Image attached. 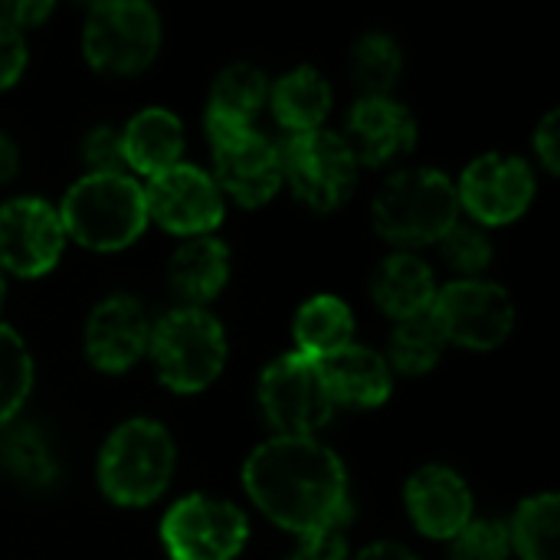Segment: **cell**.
Masks as SVG:
<instances>
[{
	"label": "cell",
	"instance_id": "obj_1",
	"mask_svg": "<svg viewBox=\"0 0 560 560\" xmlns=\"http://www.w3.org/2000/svg\"><path fill=\"white\" fill-rule=\"evenodd\" d=\"M243 486L266 518L299 538L341 532L351 518L345 463L315 436H272L256 446Z\"/></svg>",
	"mask_w": 560,
	"mask_h": 560
},
{
	"label": "cell",
	"instance_id": "obj_2",
	"mask_svg": "<svg viewBox=\"0 0 560 560\" xmlns=\"http://www.w3.org/2000/svg\"><path fill=\"white\" fill-rule=\"evenodd\" d=\"M59 220L79 246L98 253L125 249L148 226L144 187L131 174H85L62 197Z\"/></svg>",
	"mask_w": 560,
	"mask_h": 560
},
{
	"label": "cell",
	"instance_id": "obj_3",
	"mask_svg": "<svg viewBox=\"0 0 560 560\" xmlns=\"http://www.w3.org/2000/svg\"><path fill=\"white\" fill-rule=\"evenodd\" d=\"M174 440L154 420H128L98 453V486L108 502L141 509L158 502L174 476Z\"/></svg>",
	"mask_w": 560,
	"mask_h": 560
},
{
	"label": "cell",
	"instance_id": "obj_4",
	"mask_svg": "<svg viewBox=\"0 0 560 560\" xmlns=\"http://www.w3.org/2000/svg\"><path fill=\"white\" fill-rule=\"evenodd\" d=\"M456 220V184L433 167L397 171L374 197V226L400 249L440 243Z\"/></svg>",
	"mask_w": 560,
	"mask_h": 560
},
{
	"label": "cell",
	"instance_id": "obj_5",
	"mask_svg": "<svg viewBox=\"0 0 560 560\" xmlns=\"http://www.w3.org/2000/svg\"><path fill=\"white\" fill-rule=\"evenodd\" d=\"M148 354L164 387L200 394L226 364V331L207 308H174L151 325Z\"/></svg>",
	"mask_w": 560,
	"mask_h": 560
},
{
	"label": "cell",
	"instance_id": "obj_6",
	"mask_svg": "<svg viewBox=\"0 0 560 560\" xmlns=\"http://www.w3.org/2000/svg\"><path fill=\"white\" fill-rule=\"evenodd\" d=\"M161 49V16L144 0H105L89 10L82 52L105 75H135Z\"/></svg>",
	"mask_w": 560,
	"mask_h": 560
},
{
	"label": "cell",
	"instance_id": "obj_7",
	"mask_svg": "<svg viewBox=\"0 0 560 560\" xmlns=\"http://www.w3.org/2000/svg\"><path fill=\"white\" fill-rule=\"evenodd\" d=\"M279 158L282 184H289L295 197L312 210H338L358 184V161L348 141L335 131L315 128L285 135Z\"/></svg>",
	"mask_w": 560,
	"mask_h": 560
},
{
	"label": "cell",
	"instance_id": "obj_8",
	"mask_svg": "<svg viewBox=\"0 0 560 560\" xmlns=\"http://www.w3.org/2000/svg\"><path fill=\"white\" fill-rule=\"evenodd\" d=\"M440 325L446 345H459L469 351L502 348L515 328V302L512 295L489 279H459L436 292L430 308Z\"/></svg>",
	"mask_w": 560,
	"mask_h": 560
},
{
	"label": "cell",
	"instance_id": "obj_9",
	"mask_svg": "<svg viewBox=\"0 0 560 560\" xmlns=\"http://www.w3.org/2000/svg\"><path fill=\"white\" fill-rule=\"evenodd\" d=\"M259 407L279 436H315L335 413L318 364L299 351L276 358L262 371Z\"/></svg>",
	"mask_w": 560,
	"mask_h": 560
},
{
	"label": "cell",
	"instance_id": "obj_10",
	"mask_svg": "<svg viewBox=\"0 0 560 560\" xmlns=\"http://www.w3.org/2000/svg\"><path fill=\"white\" fill-rule=\"evenodd\" d=\"M171 560H233L249 541L246 515L223 499L187 495L161 522Z\"/></svg>",
	"mask_w": 560,
	"mask_h": 560
},
{
	"label": "cell",
	"instance_id": "obj_11",
	"mask_svg": "<svg viewBox=\"0 0 560 560\" xmlns=\"http://www.w3.org/2000/svg\"><path fill=\"white\" fill-rule=\"evenodd\" d=\"M144 203L148 220L187 240L210 236L223 223V194L217 180L194 164H177L151 177L144 187Z\"/></svg>",
	"mask_w": 560,
	"mask_h": 560
},
{
	"label": "cell",
	"instance_id": "obj_12",
	"mask_svg": "<svg viewBox=\"0 0 560 560\" xmlns=\"http://www.w3.org/2000/svg\"><path fill=\"white\" fill-rule=\"evenodd\" d=\"M66 246L59 210L36 197H16L0 207V272L20 279L46 276Z\"/></svg>",
	"mask_w": 560,
	"mask_h": 560
},
{
	"label": "cell",
	"instance_id": "obj_13",
	"mask_svg": "<svg viewBox=\"0 0 560 560\" xmlns=\"http://www.w3.org/2000/svg\"><path fill=\"white\" fill-rule=\"evenodd\" d=\"M459 210H469L482 226H505L518 220L535 197V174L515 154L476 158L456 184Z\"/></svg>",
	"mask_w": 560,
	"mask_h": 560
},
{
	"label": "cell",
	"instance_id": "obj_14",
	"mask_svg": "<svg viewBox=\"0 0 560 560\" xmlns=\"http://www.w3.org/2000/svg\"><path fill=\"white\" fill-rule=\"evenodd\" d=\"M213 148V180L243 207L269 203L282 187V158L256 128L249 131H220L210 135Z\"/></svg>",
	"mask_w": 560,
	"mask_h": 560
},
{
	"label": "cell",
	"instance_id": "obj_15",
	"mask_svg": "<svg viewBox=\"0 0 560 560\" xmlns=\"http://www.w3.org/2000/svg\"><path fill=\"white\" fill-rule=\"evenodd\" d=\"M151 322L138 299L112 295L85 322V354L105 374H125L148 354Z\"/></svg>",
	"mask_w": 560,
	"mask_h": 560
},
{
	"label": "cell",
	"instance_id": "obj_16",
	"mask_svg": "<svg viewBox=\"0 0 560 560\" xmlns=\"http://www.w3.org/2000/svg\"><path fill=\"white\" fill-rule=\"evenodd\" d=\"M407 512L420 535L453 541L472 522V492L450 466H423L407 482Z\"/></svg>",
	"mask_w": 560,
	"mask_h": 560
},
{
	"label": "cell",
	"instance_id": "obj_17",
	"mask_svg": "<svg viewBox=\"0 0 560 560\" xmlns=\"http://www.w3.org/2000/svg\"><path fill=\"white\" fill-rule=\"evenodd\" d=\"M358 164L384 167L417 148V118L397 98H358L341 135Z\"/></svg>",
	"mask_w": 560,
	"mask_h": 560
},
{
	"label": "cell",
	"instance_id": "obj_18",
	"mask_svg": "<svg viewBox=\"0 0 560 560\" xmlns=\"http://www.w3.org/2000/svg\"><path fill=\"white\" fill-rule=\"evenodd\" d=\"M325 390L335 407H354V410H374L381 407L394 390V371L384 354L348 345L338 354L318 361Z\"/></svg>",
	"mask_w": 560,
	"mask_h": 560
},
{
	"label": "cell",
	"instance_id": "obj_19",
	"mask_svg": "<svg viewBox=\"0 0 560 560\" xmlns=\"http://www.w3.org/2000/svg\"><path fill=\"white\" fill-rule=\"evenodd\" d=\"M230 279V249L217 236H190L180 243L167 266V282L180 308H203Z\"/></svg>",
	"mask_w": 560,
	"mask_h": 560
},
{
	"label": "cell",
	"instance_id": "obj_20",
	"mask_svg": "<svg viewBox=\"0 0 560 560\" xmlns=\"http://www.w3.org/2000/svg\"><path fill=\"white\" fill-rule=\"evenodd\" d=\"M269 98V82L266 72L249 66V62H233L226 66L207 98V135L220 131H249L253 121L259 118L262 105Z\"/></svg>",
	"mask_w": 560,
	"mask_h": 560
},
{
	"label": "cell",
	"instance_id": "obj_21",
	"mask_svg": "<svg viewBox=\"0 0 560 560\" xmlns=\"http://www.w3.org/2000/svg\"><path fill=\"white\" fill-rule=\"evenodd\" d=\"M121 151L131 171L158 177L180 164L184 125L167 108H144L121 128Z\"/></svg>",
	"mask_w": 560,
	"mask_h": 560
},
{
	"label": "cell",
	"instance_id": "obj_22",
	"mask_svg": "<svg viewBox=\"0 0 560 560\" xmlns=\"http://www.w3.org/2000/svg\"><path fill=\"white\" fill-rule=\"evenodd\" d=\"M436 292L433 269L413 253H394L374 276V299L397 322L427 315L436 302Z\"/></svg>",
	"mask_w": 560,
	"mask_h": 560
},
{
	"label": "cell",
	"instance_id": "obj_23",
	"mask_svg": "<svg viewBox=\"0 0 560 560\" xmlns=\"http://www.w3.org/2000/svg\"><path fill=\"white\" fill-rule=\"evenodd\" d=\"M272 112H276V121L289 135L322 128L328 112H331V85H328V79L312 66H299V69L285 72L272 85Z\"/></svg>",
	"mask_w": 560,
	"mask_h": 560
},
{
	"label": "cell",
	"instance_id": "obj_24",
	"mask_svg": "<svg viewBox=\"0 0 560 560\" xmlns=\"http://www.w3.org/2000/svg\"><path fill=\"white\" fill-rule=\"evenodd\" d=\"M295 351L308 361H325L354 345V312L338 295H315L295 315Z\"/></svg>",
	"mask_w": 560,
	"mask_h": 560
},
{
	"label": "cell",
	"instance_id": "obj_25",
	"mask_svg": "<svg viewBox=\"0 0 560 560\" xmlns=\"http://www.w3.org/2000/svg\"><path fill=\"white\" fill-rule=\"evenodd\" d=\"M558 532L560 499L555 492H541L518 505L509 528V541L522 560H560Z\"/></svg>",
	"mask_w": 560,
	"mask_h": 560
},
{
	"label": "cell",
	"instance_id": "obj_26",
	"mask_svg": "<svg viewBox=\"0 0 560 560\" xmlns=\"http://www.w3.org/2000/svg\"><path fill=\"white\" fill-rule=\"evenodd\" d=\"M404 69V52L387 33H368L351 52V75L361 98H387Z\"/></svg>",
	"mask_w": 560,
	"mask_h": 560
},
{
	"label": "cell",
	"instance_id": "obj_27",
	"mask_svg": "<svg viewBox=\"0 0 560 560\" xmlns=\"http://www.w3.org/2000/svg\"><path fill=\"white\" fill-rule=\"evenodd\" d=\"M446 351V338L440 331V325L433 322V315H417L407 322H397L394 335H390V368H397L400 374L420 377L430 374L440 358Z\"/></svg>",
	"mask_w": 560,
	"mask_h": 560
},
{
	"label": "cell",
	"instance_id": "obj_28",
	"mask_svg": "<svg viewBox=\"0 0 560 560\" xmlns=\"http://www.w3.org/2000/svg\"><path fill=\"white\" fill-rule=\"evenodd\" d=\"M33 390V358L23 338L0 325V430L23 410Z\"/></svg>",
	"mask_w": 560,
	"mask_h": 560
},
{
	"label": "cell",
	"instance_id": "obj_29",
	"mask_svg": "<svg viewBox=\"0 0 560 560\" xmlns=\"http://www.w3.org/2000/svg\"><path fill=\"white\" fill-rule=\"evenodd\" d=\"M440 253L450 262V269L463 272L466 279H479L492 262V240L479 223H453L446 236L440 240Z\"/></svg>",
	"mask_w": 560,
	"mask_h": 560
},
{
	"label": "cell",
	"instance_id": "obj_30",
	"mask_svg": "<svg viewBox=\"0 0 560 560\" xmlns=\"http://www.w3.org/2000/svg\"><path fill=\"white\" fill-rule=\"evenodd\" d=\"M3 459L13 469V476H20L23 482H33V486H43L56 476V459H52L49 443L30 427L10 433V440L3 446Z\"/></svg>",
	"mask_w": 560,
	"mask_h": 560
},
{
	"label": "cell",
	"instance_id": "obj_31",
	"mask_svg": "<svg viewBox=\"0 0 560 560\" xmlns=\"http://www.w3.org/2000/svg\"><path fill=\"white\" fill-rule=\"evenodd\" d=\"M512 541L502 522H469L450 548V560H509Z\"/></svg>",
	"mask_w": 560,
	"mask_h": 560
},
{
	"label": "cell",
	"instance_id": "obj_32",
	"mask_svg": "<svg viewBox=\"0 0 560 560\" xmlns=\"http://www.w3.org/2000/svg\"><path fill=\"white\" fill-rule=\"evenodd\" d=\"M82 154H85V164L92 167V174H125L128 171L125 151H121V128L98 125L82 141Z\"/></svg>",
	"mask_w": 560,
	"mask_h": 560
},
{
	"label": "cell",
	"instance_id": "obj_33",
	"mask_svg": "<svg viewBox=\"0 0 560 560\" xmlns=\"http://www.w3.org/2000/svg\"><path fill=\"white\" fill-rule=\"evenodd\" d=\"M26 69V39L23 30L13 26L3 13H0V92L16 85L20 75Z\"/></svg>",
	"mask_w": 560,
	"mask_h": 560
},
{
	"label": "cell",
	"instance_id": "obj_34",
	"mask_svg": "<svg viewBox=\"0 0 560 560\" xmlns=\"http://www.w3.org/2000/svg\"><path fill=\"white\" fill-rule=\"evenodd\" d=\"M285 560H348V541H345L341 532L302 538V545Z\"/></svg>",
	"mask_w": 560,
	"mask_h": 560
},
{
	"label": "cell",
	"instance_id": "obj_35",
	"mask_svg": "<svg viewBox=\"0 0 560 560\" xmlns=\"http://www.w3.org/2000/svg\"><path fill=\"white\" fill-rule=\"evenodd\" d=\"M535 151H538L541 164H545L551 174H558L560 171V118H558V112H548V115L541 118V125H538V131H535Z\"/></svg>",
	"mask_w": 560,
	"mask_h": 560
},
{
	"label": "cell",
	"instance_id": "obj_36",
	"mask_svg": "<svg viewBox=\"0 0 560 560\" xmlns=\"http://www.w3.org/2000/svg\"><path fill=\"white\" fill-rule=\"evenodd\" d=\"M0 13H3L13 26L23 30V26H39V23L52 13V3H33V0H30V3H10V7H3Z\"/></svg>",
	"mask_w": 560,
	"mask_h": 560
},
{
	"label": "cell",
	"instance_id": "obj_37",
	"mask_svg": "<svg viewBox=\"0 0 560 560\" xmlns=\"http://www.w3.org/2000/svg\"><path fill=\"white\" fill-rule=\"evenodd\" d=\"M354 560H420L410 548L397 545V541H377L371 548H364Z\"/></svg>",
	"mask_w": 560,
	"mask_h": 560
},
{
	"label": "cell",
	"instance_id": "obj_38",
	"mask_svg": "<svg viewBox=\"0 0 560 560\" xmlns=\"http://www.w3.org/2000/svg\"><path fill=\"white\" fill-rule=\"evenodd\" d=\"M16 171H20V151H16V144H13V138H7V135L0 131V184L13 180Z\"/></svg>",
	"mask_w": 560,
	"mask_h": 560
},
{
	"label": "cell",
	"instance_id": "obj_39",
	"mask_svg": "<svg viewBox=\"0 0 560 560\" xmlns=\"http://www.w3.org/2000/svg\"><path fill=\"white\" fill-rule=\"evenodd\" d=\"M0 308H3V272H0Z\"/></svg>",
	"mask_w": 560,
	"mask_h": 560
}]
</instances>
